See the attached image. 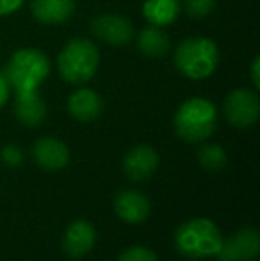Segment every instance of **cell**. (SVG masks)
<instances>
[{
  "label": "cell",
  "mask_w": 260,
  "mask_h": 261,
  "mask_svg": "<svg viewBox=\"0 0 260 261\" xmlns=\"http://www.w3.org/2000/svg\"><path fill=\"white\" fill-rule=\"evenodd\" d=\"M52 71L50 57L43 50L25 46L11 54L2 75L6 76L11 91L14 93H27V91H39Z\"/></svg>",
  "instance_id": "6da1fadb"
},
{
  "label": "cell",
  "mask_w": 260,
  "mask_h": 261,
  "mask_svg": "<svg viewBox=\"0 0 260 261\" xmlns=\"http://www.w3.org/2000/svg\"><path fill=\"white\" fill-rule=\"evenodd\" d=\"M173 64L182 76L189 80H207L219 66V46L207 36L182 39L173 54Z\"/></svg>",
  "instance_id": "7a4b0ae2"
},
{
  "label": "cell",
  "mask_w": 260,
  "mask_h": 261,
  "mask_svg": "<svg viewBox=\"0 0 260 261\" xmlns=\"http://www.w3.org/2000/svg\"><path fill=\"white\" fill-rule=\"evenodd\" d=\"M56 66L64 82L84 86L98 73L100 48L87 38H72L57 54Z\"/></svg>",
  "instance_id": "3957f363"
},
{
  "label": "cell",
  "mask_w": 260,
  "mask_h": 261,
  "mask_svg": "<svg viewBox=\"0 0 260 261\" xmlns=\"http://www.w3.org/2000/svg\"><path fill=\"white\" fill-rule=\"evenodd\" d=\"M173 126L182 141L203 142L218 126V109L208 98H187L175 112Z\"/></svg>",
  "instance_id": "277c9868"
},
{
  "label": "cell",
  "mask_w": 260,
  "mask_h": 261,
  "mask_svg": "<svg viewBox=\"0 0 260 261\" xmlns=\"http://www.w3.org/2000/svg\"><path fill=\"white\" fill-rule=\"evenodd\" d=\"M223 244L221 231L210 219H191L175 233V247L182 256L191 259L218 256Z\"/></svg>",
  "instance_id": "5b68a950"
},
{
  "label": "cell",
  "mask_w": 260,
  "mask_h": 261,
  "mask_svg": "<svg viewBox=\"0 0 260 261\" xmlns=\"http://www.w3.org/2000/svg\"><path fill=\"white\" fill-rule=\"evenodd\" d=\"M225 117L233 128H250L257 123L260 114V98L257 89L250 87H237L230 91L223 103Z\"/></svg>",
  "instance_id": "8992f818"
},
{
  "label": "cell",
  "mask_w": 260,
  "mask_h": 261,
  "mask_svg": "<svg viewBox=\"0 0 260 261\" xmlns=\"http://www.w3.org/2000/svg\"><path fill=\"white\" fill-rule=\"evenodd\" d=\"M91 34L98 41L105 43L109 46H127L134 39L135 31L134 23L123 14L104 13L97 14L89 23Z\"/></svg>",
  "instance_id": "52a82bcc"
},
{
  "label": "cell",
  "mask_w": 260,
  "mask_h": 261,
  "mask_svg": "<svg viewBox=\"0 0 260 261\" xmlns=\"http://www.w3.org/2000/svg\"><path fill=\"white\" fill-rule=\"evenodd\" d=\"M260 252V237L253 227H243L223 240L218 252L219 261H253Z\"/></svg>",
  "instance_id": "ba28073f"
},
{
  "label": "cell",
  "mask_w": 260,
  "mask_h": 261,
  "mask_svg": "<svg viewBox=\"0 0 260 261\" xmlns=\"http://www.w3.org/2000/svg\"><path fill=\"white\" fill-rule=\"evenodd\" d=\"M157 167H159V155L152 146H134L123 158V171L132 181H145L152 178Z\"/></svg>",
  "instance_id": "9c48e42d"
},
{
  "label": "cell",
  "mask_w": 260,
  "mask_h": 261,
  "mask_svg": "<svg viewBox=\"0 0 260 261\" xmlns=\"http://www.w3.org/2000/svg\"><path fill=\"white\" fill-rule=\"evenodd\" d=\"M68 114L80 123H91L104 112V100L91 87H79L68 96Z\"/></svg>",
  "instance_id": "30bf717a"
},
{
  "label": "cell",
  "mask_w": 260,
  "mask_h": 261,
  "mask_svg": "<svg viewBox=\"0 0 260 261\" xmlns=\"http://www.w3.org/2000/svg\"><path fill=\"white\" fill-rule=\"evenodd\" d=\"M32 156L45 171H61L69 162V149L61 139L41 137L32 148Z\"/></svg>",
  "instance_id": "8fae6325"
},
{
  "label": "cell",
  "mask_w": 260,
  "mask_h": 261,
  "mask_svg": "<svg viewBox=\"0 0 260 261\" xmlns=\"http://www.w3.org/2000/svg\"><path fill=\"white\" fill-rule=\"evenodd\" d=\"M114 212L129 224H139L148 219L150 201L145 194L134 189H123L114 197Z\"/></svg>",
  "instance_id": "7c38bea8"
},
{
  "label": "cell",
  "mask_w": 260,
  "mask_h": 261,
  "mask_svg": "<svg viewBox=\"0 0 260 261\" xmlns=\"http://www.w3.org/2000/svg\"><path fill=\"white\" fill-rule=\"evenodd\" d=\"M97 242V231L89 220H75L68 226L63 238V247L66 254L72 258H82L93 249Z\"/></svg>",
  "instance_id": "4fadbf2b"
},
{
  "label": "cell",
  "mask_w": 260,
  "mask_h": 261,
  "mask_svg": "<svg viewBox=\"0 0 260 261\" xmlns=\"http://www.w3.org/2000/svg\"><path fill=\"white\" fill-rule=\"evenodd\" d=\"M75 0H31L32 16L43 25H63L72 20Z\"/></svg>",
  "instance_id": "5bb4252c"
},
{
  "label": "cell",
  "mask_w": 260,
  "mask_h": 261,
  "mask_svg": "<svg viewBox=\"0 0 260 261\" xmlns=\"http://www.w3.org/2000/svg\"><path fill=\"white\" fill-rule=\"evenodd\" d=\"M45 100L41 98L39 91H27V93H16L14 98V116L25 126H39L46 119Z\"/></svg>",
  "instance_id": "9a60e30c"
},
{
  "label": "cell",
  "mask_w": 260,
  "mask_h": 261,
  "mask_svg": "<svg viewBox=\"0 0 260 261\" xmlns=\"http://www.w3.org/2000/svg\"><path fill=\"white\" fill-rule=\"evenodd\" d=\"M182 13L180 0H145L141 6V14L148 25L153 27H170L178 20Z\"/></svg>",
  "instance_id": "2e32d148"
},
{
  "label": "cell",
  "mask_w": 260,
  "mask_h": 261,
  "mask_svg": "<svg viewBox=\"0 0 260 261\" xmlns=\"http://www.w3.org/2000/svg\"><path fill=\"white\" fill-rule=\"evenodd\" d=\"M134 38H135V46H137L139 52L150 59H157L166 55L171 45L166 32L160 27H153V25L143 27Z\"/></svg>",
  "instance_id": "e0dca14e"
},
{
  "label": "cell",
  "mask_w": 260,
  "mask_h": 261,
  "mask_svg": "<svg viewBox=\"0 0 260 261\" xmlns=\"http://www.w3.org/2000/svg\"><path fill=\"white\" fill-rule=\"evenodd\" d=\"M198 162L207 171H221L228 162V156L219 144H203L198 151Z\"/></svg>",
  "instance_id": "ac0fdd59"
},
{
  "label": "cell",
  "mask_w": 260,
  "mask_h": 261,
  "mask_svg": "<svg viewBox=\"0 0 260 261\" xmlns=\"http://www.w3.org/2000/svg\"><path fill=\"white\" fill-rule=\"evenodd\" d=\"M182 11L193 20H203L216 9V0H180Z\"/></svg>",
  "instance_id": "d6986e66"
},
{
  "label": "cell",
  "mask_w": 260,
  "mask_h": 261,
  "mask_svg": "<svg viewBox=\"0 0 260 261\" xmlns=\"http://www.w3.org/2000/svg\"><path fill=\"white\" fill-rule=\"evenodd\" d=\"M118 261H159V259H157V254L152 249L143 247V245H134V247L123 251Z\"/></svg>",
  "instance_id": "ffe728a7"
},
{
  "label": "cell",
  "mask_w": 260,
  "mask_h": 261,
  "mask_svg": "<svg viewBox=\"0 0 260 261\" xmlns=\"http://www.w3.org/2000/svg\"><path fill=\"white\" fill-rule=\"evenodd\" d=\"M0 158H2L4 164L9 165V167H18V165L23 162V153H21V149L18 148V146L7 144L6 148L2 149V153H0Z\"/></svg>",
  "instance_id": "44dd1931"
},
{
  "label": "cell",
  "mask_w": 260,
  "mask_h": 261,
  "mask_svg": "<svg viewBox=\"0 0 260 261\" xmlns=\"http://www.w3.org/2000/svg\"><path fill=\"white\" fill-rule=\"evenodd\" d=\"M25 0H0V18L11 16L23 7Z\"/></svg>",
  "instance_id": "7402d4cb"
},
{
  "label": "cell",
  "mask_w": 260,
  "mask_h": 261,
  "mask_svg": "<svg viewBox=\"0 0 260 261\" xmlns=\"http://www.w3.org/2000/svg\"><path fill=\"white\" fill-rule=\"evenodd\" d=\"M250 79H251V86H253V89H260V57L258 55H255L253 61H251Z\"/></svg>",
  "instance_id": "603a6c76"
},
{
  "label": "cell",
  "mask_w": 260,
  "mask_h": 261,
  "mask_svg": "<svg viewBox=\"0 0 260 261\" xmlns=\"http://www.w3.org/2000/svg\"><path fill=\"white\" fill-rule=\"evenodd\" d=\"M9 96H11V87H9V84H7L6 76H4L2 71H0V109L7 103Z\"/></svg>",
  "instance_id": "cb8c5ba5"
}]
</instances>
